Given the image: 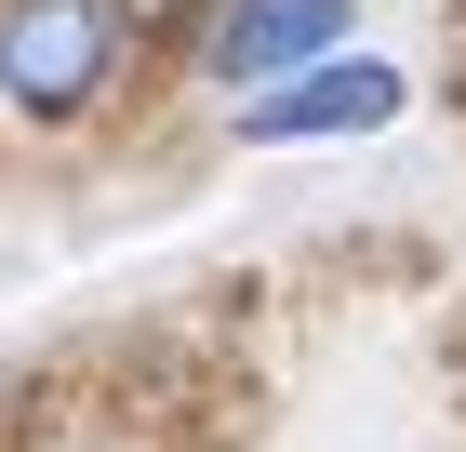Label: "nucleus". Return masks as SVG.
<instances>
[{"mask_svg":"<svg viewBox=\"0 0 466 452\" xmlns=\"http://www.w3.org/2000/svg\"><path fill=\"white\" fill-rule=\"evenodd\" d=\"M320 54H347V0H227L214 14V80H240V106Z\"/></svg>","mask_w":466,"mask_h":452,"instance_id":"7ed1b4c3","label":"nucleus"},{"mask_svg":"<svg viewBox=\"0 0 466 452\" xmlns=\"http://www.w3.org/2000/svg\"><path fill=\"white\" fill-rule=\"evenodd\" d=\"M120 54H134L120 0H0V94L27 120H80L120 80Z\"/></svg>","mask_w":466,"mask_h":452,"instance_id":"f257e3e1","label":"nucleus"},{"mask_svg":"<svg viewBox=\"0 0 466 452\" xmlns=\"http://www.w3.org/2000/svg\"><path fill=\"white\" fill-rule=\"evenodd\" d=\"M400 94H413V80H400L387 54H320V67H293L280 94H253V106H240V134H253V146H307V134H373V120H400Z\"/></svg>","mask_w":466,"mask_h":452,"instance_id":"f03ea898","label":"nucleus"}]
</instances>
